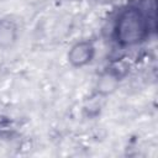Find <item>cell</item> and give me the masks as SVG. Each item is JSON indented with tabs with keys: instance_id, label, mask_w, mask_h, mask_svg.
Listing matches in <instances>:
<instances>
[{
	"instance_id": "6da1fadb",
	"label": "cell",
	"mask_w": 158,
	"mask_h": 158,
	"mask_svg": "<svg viewBox=\"0 0 158 158\" xmlns=\"http://www.w3.org/2000/svg\"><path fill=\"white\" fill-rule=\"evenodd\" d=\"M147 35V20L144 15L135 7L123 10L116 23V37L122 44H135L141 42Z\"/></svg>"
},
{
	"instance_id": "7a4b0ae2",
	"label": "cell",
	"mask_w": 158,
	"mask_h": 158,
	"mask_svg": "<svg viewBox=\"0 0 158 158\" xmlns=\"http://www.w3.org/2000/svg\"><path fill=\"white\" fill-rule=\"evenodd\" d=\"M93 54V48L89 43H79L70 52V60L75 65H81L90 60Z\"/></svg>"
}]
</instances>
